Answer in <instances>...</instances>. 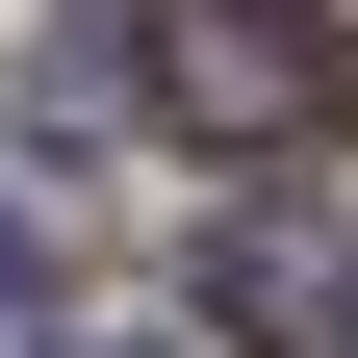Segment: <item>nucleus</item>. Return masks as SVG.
<instances>
[{
    "instance_id": "nucleus-1",
    "label": "nucleus",
    "mask_w": 358,
    "mask_h": 358,
    "mask_svg": "<svg viewBox=\"0 0 358 358\" xmlns=\"http://www.w3.org/2000/svg\"><path fill=\"white\" fill-rule=\"evenodd\" d=\"M128 77H154L205 154H307V128H333V26H307V0H154Z\"/></svg>"
},
{
    "instance_id": "nucleus-2",
    "label": "nucleus",
    "mask_w": 358,
    "mask_h": 358,
    "mask_svg": "<svg viewBox=\"0 0 358 358\" xmlns=\"http://www.w3.org/2000/svg\"><path fill=\"white\" fill-rule=\"evenodd\" d=\"M205 333H256V358H358V231H333V205H231V231H205Z\"/></svg>"
},
{
    "instance_id": "nucleus-3",
    "label": "nucleus",
    "mask_w": 358,
    "mask_h": 358,
    "mask_svg": "<svg viewBox=\"0 0 358 358\" xmlns=\"http://www.w3.org/2000/svg\"><path fill=\"white\" fill-rule=\"evenodd\" d=\"M0 307H26V231H0Z\"/></svg>"
}]
</instances>
